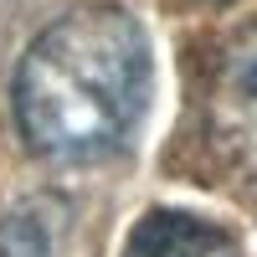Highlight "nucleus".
Listing matches in <instances>:
<instances>
[{
  "label": "nucleus",
  "mask_w": 257,
  "mask_h": 257,
  "mask_svg": "<svg viewBox=\"0 0 257 257\" xmlns=\"http://www.w3.org/2000/svg\"><path fill=\"white\" fill-rule=\"evenodd\" d=\"M211 134L257 170V26L237 31L211 62Z\"/></svg>",
  "instance_id": "nucleus-2"
},
{
  "label": "nucleus",
  "mask_w": 257,
  "mask_h": 257,
  "mask_svg": "<svg viewBox=\"0 0 257 257\" xmlns=\"http://www.w3.org/2000/svg\"><path fill=\"white\" fill-rule=\"evenodd\" d=\"M149 36L118 6H77L16 67V123L41 160L93 165L134 139L149 108Z\"/></svg>",
  "instance_id": "nucleus-1"
},
{
  "label": "nucleus",
  "mask_w": 257,
  "mask_h": 257,
  "mask_svg": "<svg viewBox=\"0 0 257 257\" xmlns=\"http://www.w3.org/2000/svg\"><path fill=\"white\" fill-rule=\"evenodd\" d=\"M123 257H242V247L216 221L185 216V211H149L134 226Z\"/></svg>",
  "instance_id": "nucleus-3"
},
{
  "label": "nucleus",
  "mask_w": 257,
  "mask_h": 257,
  "mask_svg": "<svg viewBox=\"0 0 257 257\" xmlns=\"http://www.w3.org/2000/svg\"><path fill=\"white\" fill-rule=\"evenodd\" d=\"M0 257H52V231L31 206L0 221Z\"/></svg>",
  "instance_id": "nucleus-4"
},
{
  "label": "nucleus",
  "mask_w": 257,
  "mask_h": 257,
  "mask_svg": "<svg viewBox=\"0 0 257 257\" xmlns=\"http://www.w3.org/2000/svg\"><path fill=\"white\" fill-rule=\"evenodd\" d=\"M211 6H226V0H211Z\"/></svg>",
  "instance_id": "nucleus-5"
}]
</instances>
